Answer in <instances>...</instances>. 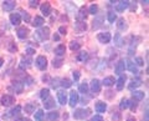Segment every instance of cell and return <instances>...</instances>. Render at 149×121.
<instances>
[{
	"instance_id": "obj_1",
	"label": "cell",
	"mask_w": 149,
	"mask_h": 121,
	"mask_svg": "<svg viewBox=\"0 0 149 121\" xmlns=\"http://www.w3.org/2000/svg\"><path fill=\"white\" fill-rule=\"evenodd\" d=\"M90 113H91V110L90 109H78V110H76L74 111V114H73V117L74 119H77V120H82V119H85V117H87L88 115H90Z\"/></svg>"
},
{
	"instance_id": "obj_2",
	"label": "cell",
	"mask_w": 149,
	"mask_h": 121,
	"mask_svg": "<svg viewBox=\"0 0 149 121\" xmlns=\"http://www.w3.org/2000/svg\"><path fill=\"white\" fill-rule=\"evenodd\" d=\"M36 36L37 38H40L41 40H47L50 38V29L47 26L41 27V29L36 32Z\"/></svg>"
},
{
	"instance_id": "obj_3",
	"label": "cell",
	"mask_w": 149,
	"mask_h": 121,
	"mask_svg": "<svg viewBox=\"0 0 149 121\" xmlns=\"http://www.w3.org/2000/svg\"><path fill=\"white\" fill-rule=\"evenodd\" d=\"M36 66L39 70H45L47 68V59L45 56H37L36 59Z\"/></svg>"
},
{
	"instance_id": "obj_4",
	"label": "cell",
	"mask_w": 149,
	"mask_h": 121,
	"mask_svg": "<svg viewBox=\"0 0 149 121\" xmlns=\"http://www.w3.org/2000/svg\"><path fill=\"white\" fill-rule=\"evenodd\" d=\"M14 101H15L14 96H11V95H4V96H1V99H0V104H1L3 106H10L11 104H14Z\"/></svg>"
},
{
	"instance_id": "obj_5",
	"label": "cell",
	"mask_w": 149,
	"mask_h": 121,
	"mask_svg": "<svg viewBox=\"0 0 149 121\" xmlns=\"http://www.w3.org/2000/svg\"><path fill=\"white\" fill-rule=\"evenodd\" d=\"M98 41L100 43H102V44H107V43H109L111 41V39H112V36H111V34L108 31H106V32H101V34H98Z\"/></svg>"
},
{
	"instance_id": "obj_6",
	"label": "cell",
	"mask_w": 149,
	"mask_h": 121,
	"mask_svg": "<svg viewBox=\"0 0 149 121\" xmlns=\"http://www.w3.org/2000/svg\"><path fill=\"white\" fill-rule=\"evenodd\" d=\"M78 94L76 91H72V92H70V101H68V104L71 108H74V106L77 105V102H78Z\"/></svg>"
},
{
	"instance_id": "obj_7",
	"label": "cell",
	"mask_w": 149,
	"mask_h": 121,
	"mask_svg": "<svg viewBox=\"0 0 149 121\" xmlns=\"http://www.w3.org/2000/svg\"><path fill=\"white\" fill-rule=\"evenodd\" d=\"M125 66H127V69L130 71V72H133V74H138V69H137V65L134 64L132 60H129V59H127L125 60Z\"/></svg>"
},
{
	"instance_id": "obj_8",
	"label": "cell",
	"mask_w": 149,
	"mask_h": 121,
	"mask_svg": "<svg viewBox=\"0 0 149 121\" xmlns=\"http://www.w3.org/2000/svg\"><path fill=\"white\" fill-rule=\"evenodd\" d=\"M10 21H11V24L14 26H17V25H20V23H21V15L20 14H11L10 15Z\"/></svg>"
},
{
	"instance_id": "obj_9",
	"label": "cell",
	"mask_w": 149,
	"mask_h": 121,
	"mask_svg": "<svg viewBox=\"0 0 149 121\" xmlns=\"http://www.w3.org/2000/svg\"><path fill=\"white\" fill-rule=\"evenodd\" d=\"M91 90L93 92H100L101 91V82L97 79H93L91 81Z\"/></svg>"
},
{
	"instance_id": "obj_10",
	"label": "cell",
	"mask_w": 149,
	"mask_h": 121,
	"mask_svg": "<svg viewBox=\"0 0 149 121\" xmlns=\"http://www.w3.org/2000/svg\"><path fill=\"white\" fill-rule=\"evenodd\" d=\"M57 99L61 105H65L67 102V94L65 91H58L57 92Z\"/></svg>"
},
{
	"instance_id": "obj_11",
	"label": "cell",
	"mask_w": 149,
	"mask_h": 121,
	"mask_svg": "<svg viewBox=\"0 0 149 121\" xmlns=\"http://www.w3.org/2000/svg\"><path fill=\"white\" fill-rule=\"evenodd\" d=\"M124 69H125V64H124V60H119L118 61V64L116 65V69H114V71H116V74H122L123 71H124Z\"/></svg>"
},
{
	"instance_id": "obj_12",
	"label": "cell",
	"mask_w": 149,
	"mask_h": 121,
	"mask_svg": "<svg viewBox=\"0 0 149 121\" xmlns=\"http://www.w3.org/2000/svg\"><path fill=\"white\" fill-rule=\"evenodd\" d=\"M16 34L20 39H25V38H27V35H29V29H27V27H20V29H17Z\"/></svg>"
},
{
	"instance_id": "obj_13",
	"label": "cell",
	"mask_w": 149,
	"mask_h": 121,
	"mask_svg": "<svg viewBox=\"0 0 149 121\" xmlns=\"http://www.w3.org/2000/svg\"><path fill=\"white\" fill-rule=\"evenodd\" d=\"M129 6V1H119L117 5H116V9H117V11L118 13H122V11H124V9H127Z\"/></svg>"
},
{
	"instance_id": "obj_14",
	"label": "cell",
	"mask_w": 149,
	"mask_h": 121,
	"mask_svg": "<svg viewBox=\"0 0 149 121\" xmlns=\"http://www.w3.org/2000/svg\"><path fill=\"white\" fill-rule=\"evenodd\" d=\"M87 18V10L85 6H82L80 9V11H78V15H77V20L78 21H85V19Z\"/></svg>"
},
{
	"instance_id": "obj_15",
	"label": "cell",
	"mask_w": 149,
	"mask_h": 121,
	"mask_svg": "<svg viewBox=\"0 0 149 121\" xmlns=\"http://www.w3.org/2000/svg\"><path fill=\"white\" fill-rule=\"evenodd\" d=\"M125 75H123V74H120V76L117 81H116V84H117V89L118 90H122L123 87H124V82H125Z\"/></svg>"
},
{
	"instance_id": "obj_16",
	"label": "cell",
	"mask_w": 149,
	"mask_h": 121,
	"mask_svg": "<svg viewBox=\"0 0 149 121\" xmlns=\"http://www.w3.org/2000/svg\"><path fill=\"white\" fill-rule=\"evenodd\" d=\"M16 5V3L15 1H4L3 3V8H4V10H6V11H11L14 8H15Z\"/></svg>"
},
{
	"instance_id": "obj_17",
	"label": "cell",
	"mask_w": 149,
	"mask_h": 121,
	"mask_svg": "<svg viewBox=\"0 0 149 121\" xmlns=\"http://www.w3.org/2000/svg\"><path fill=\"white\" fill-rule=\"evenodd\" d=\"M141 85H142V80L139 77H136V79H133V80H132V82L129 84L128 87L130 90H133V89H136V87H139Z\"/></svg>"
},
{
	"instance_id": "obj_18",
	"label": "cell",
	"mask_w": 149,
	"mask_h": 121,
	"mask_svg": "<svg viewBox=\"0 0 149 121\" xmlns=\"http://www.w3.org/2000/svg\"><path fill=\"white\" fill-rule=\"evenodd\" d=\"M13 87H14V90H15V92H17V94H21L22 89H24V84H21L19 81H13Z\"/></svg>"
},
{
	"instance_id": "obj_19",
	"label": "cell",
	"mask_w": 149,
	"mask_h": 121,
	"mask_svg": "<svg viewBox=\"0 0 149 121\" xmlns=\"http://www.w3.org/2000/svg\"><path fill=\"white\" fill-rule=\"evenodd\" d=\"M106 110H107L106 102H103V101H98V102L96 104V111H97V113H104Z\"/></svg>"
},
{
	"instance_id": "obj_20",
	"label": "cell",
	"mask_w": 149,
	"mask_h": 121,
	"mask_svg": "<svg viewBox=\"0 0 149 121\" xmlns=\"http://www.w3.org/2000/svg\"><path fill=\"white\" fill-rule=\"evenodd\" d=\"M41 11H42V14L45 16H47L50 15V13H51V6H50V4L49 3H45L41 5Z\"/></svg>"
},
{
	"instance_id": "obj_21",
	"label": "cell",
	"mask_w": 149,
	"mask_h": 121,
	"mask_svg": "<svg viewBox=\"0 0 149 121\" xmlns=\"http://www.w3.org/2000/svg\"><path fill=\"white\" fill-rule=\"evenodd\" d=\"M42 24H45V20H44V18H42V16H35L34 21H32V25H34V26H36V27H39V26H41Z\"/></svg>"
},
{
	"instance_id": "obj_22",
	"label": "cell",
	"mask_w": 149,
	"mask_h": 121,
	"mask_svg": "<svg viewBox=\"0 0 149 121\" xmlns=\"http://www.w3.org/2000/svg\"><path fill=\"white\" fill-rule=\"evenodd\" d=\"M66 53V48H65V45H58L57 48L55 49V54L57 55V56H62Z\"/></svg>"
},
{
	"instance_id": "obj_23",
	"label": "cell",
	"mask_w": 149,
	"mask_h": 121,
	"mask_svg": "<svg viewBox=\"0 0 149 121\" xmlns=\"http://www.w3.org/2000/svg\"><path fill=\"white\" fill-rule=\"evenodd\" d=\"M77 60L78 61H82V63H85L88 60V53L87 51H81L80 54H78V56H77Z\"/></svg>"
},
{
	"instance_id": "obj_24",
	"label": "cell",
	"mask_w": 149,
	"mask_h": 121,
	"mask_svg": "<svg viewBox=\"0 0 149 121\" xmlns=\"http://www.w3.org/2000/svg\"><path fill=\"white\" fill-rule=\"evenodd\" d=\"M133 99L136 100V101H141L144 99V92L143 91H136L134 90L133 92Z\"/></svg>"
},
{
	"instance_id": "obj_25",
	"label": "cell",
	"mask_w": 149,
	"mask_h": 121,
	"mask_svg": "<svg viewBox=\"0 0 149 121\" xmlns=\"http://www.w3.org/2000/svg\"><path fill=\"white\" fill-rule=\"evenodd\" d=\"M103 85L104 86H112L114 85V77L113 76H107L103 79Z\"/></svg>"
},
{
	"instance_id": "obj_26",
	"label": "cell",
	"mask_w": 149,
	"mask_h": 121,
	"mask_svg": "<svg viewBox=\"0 0 149 121\" xmlns=\"http://www.w3.org/2000/svg\"><path fill=\"white\" fill-rule=\"evenodd\" d=\"M45 101V109H51V108H54V106H55V104H54V99H52V97H47V99H46V100H44Z\"/></svg>"
},
{
	"instance_id": "obj_27",
	"label": "cell",
	"mask_w": 149,
	"mask_h": 121,
	"mask_svg": "<svg viewBox=\"0 0 149 121\" xmlns=\"http://www.w3.org/2000/svg\"><path fill=\"white\" fill-rule=\"evenodd\" d=\"M118 29L119 30H127V27H128V25H127V21H125L123 18H120V19L118 20Z\"/></svg>"
},
{
	"instance_id": "obj_28",
	"label": "cell",
	"mask_w": 149,
	"mask_h": 121,
	"mask_svg": "<svg viewBox=\"0 0 149 121\" xmlns=\"http://www.w3.org/2000/svg\"><path fill=\"white\" fill-rule=\"evenodd\" d=\"M102 25V18L101 16H97L95 20H93L92 23V27L93 29H98V27Z\"/></svg>"
},
{
	"instance_id": "obj_29",
	"label": "cell",
	"mask_w": 149,
	"mask_h": 121,
	"mask_svg": "<svg viewBox=\"0 0 149 121\" xmlns=\"http://www.w3.org/2000/svg\"><path fill=\"white\" fill-rule=\"evenodd\" d=\"M35 106H36V102H35V104H34V102H30V104H27L25 106V111L27 114H32L35 111Z\"/></svg>"
},
{
	"instance_id": "obj_30",
	"label": "cell",
	"mask_w": 149,
	"mask_h": 121,
	"mask_svg": "<svg viewBox=\"0 0 149 121\" xmlns=\"http://www.w3.org/2000/svg\"><path fill=\"white\" fill-rule=\"evenodd\" d=\"M129 108V100L128 99H122L120 100V104H119V109L120 110H125Z\"/></svg>"
},
{
	"instance_id": "obj_31",
	"label": "cell",
	"mask_w": 149,
	"mask_h": 121,
	"mask_svg": "<svg viewBox=\"0 0 149 121\" xmlns=\"http://www.w3.org/2000/svg\"><path fill=\"white\" fill-rule=\"evenodd\" d=\"M44 110H37L35 113V121H42L44 120Z\"/></svg>"
},
{
	"instance_id": "obj_32",
	"label": "cell",
	"mask_w": 149,
	"mask_h": 121,
	"mask_svg": "<svg viewBox=\"0 0 149 121\" xmlns=\"http://www.w3.org/2000/svg\"><path fill=\"white\" fill-rule=\"evenodd\" d=\"M47 117H49V120H51V121H56V120L60 117V114L57 113V111H51V113H49Z\"/></svg>"
},
{
	"instance_id": "obj_33",
	"label": "cell",
	"mask_w": 149,
	"mask_h": 121,
	"mask_svg": "<svg viewBox=\"0 0 149 121\" xmlns=\"http://www.w3.org/2000/svg\"><path fill=\"white\" fill-rule=\"evenodd\" d=\"M31 63H32V60H31V59H26V60H25V59H22V60H21V65H20V68H21V69H24V68H25V69H26V68H29L30 65H31Z\"/></svg>"
},
{
	"instance_id": "obj_34",
	"label": "cell",
	"mask_w": 149,
	"mask_h": 121,
	"mask_svg": "<svg viewBox=\"0 0 149 121\" xmlns=\"http://www.w3.org/2000/svg\"><path fill=\"white\" fill-rule=\"evenodd\" d=\"M49 94H50V90L49 89H42V90L40 91V97L42 100H46L49 97Z\"/></svg>"
},
{
	"instance_id": "obj_35",
	"label": "cell",
	"mask_w": 149,
	"mask_h": 121,
	"mask_svg": "<svg viewBox=\"0 0 149 121\" xmlns=\"http://www.w3.org/2000/svg\"><path fill=\"white\" fill-rule=\"evenodd\" d=\"M61 85L65 87V89H68V87L72 86V81L68 80V79H63V80H61Z\"/></svg>"
},
{
	"instance_id": "obj_36",
	"label": "cell",
	"mask_w": 149,
	"mask_h": 121,
	"mask_svg": "<svg viewBox=\"0 0 149 121\" xmlns=\"http://www.w3.org/2000/svg\"><path fill=\"white\" fill-rule=\"evenodd\" d=\"M114 44L117 45V46H122L123 39H122V36H120V34H117V35L114 36Z\"/></svg>"
},
{
	"instance_id": "obj_37",
	"label": "cell",
	"mask_w": 149,
	"mask_h": 121,
	"mask_svg": "<svg viewBox=\"0 0 149 121\" xmlns=\"http://www.w3.org/2000/svg\"><path fill=\"white\" fill-rule=\"evenodd\" d=\"M78 90H80V92H82V94H87V91H88V84L86 82H82L80 87H78Z\"/></svg>"
},
{
	"instance_id": "obj_38",
	"label": "cell",
	"mask_w": 149,
	"mask_h": 121,
	"mask_svg": "<svg viewBox=\"0 0 149 121\" xmlns=\"http://www.w3.org/2000/svg\"><path fill=\"white\" fill-rule=\"evenodd\" d=\"M80 48H81V44H78L77 41H71V43H70V49H71L72 51L78 50Z\"/></svg>"
},
{
	"instance_id": "obj_39",
	"label": "cell",
	"mask_w": 149,
	"mask_h": 121,
	"mask_svg": "<svg viewBox=\"0 0 149 121\" xmlns=\"http://www.w3.org/2000/svg\"><path fill=\"white\" fill-rule=\"evenodd\" d=\"M74 27H76L77 30H80V31H83V30H86V29H87V26H86V24H85L83 21H78Z\"/></svg>"
},
{
	"instance_id": "obj_40",
	"label": "cell",
	"mask_w": 149,
	"mask_h": 121,
	"mask_svg": "<svg viewBox=\"0 0 149 121\" xmlns=\"http://www.w3.org/2000/svg\"><path fill=\"white\" fill-rule=\"evenodd\" d=\"M107 18H108V21L109 23H114V20L117 19V15H116L113 11H109L108 13V16H107Z\"/></svg>"
},
{
	"instance_id": "obj_41",
	"label": "cell",
	"mask_w": 149,
	"mask_h": 121,
	"mask_svg": "<svg viewBox=\"0 0 149 121\" xmlns=\"http://www.w3.org/2000/svg\"><path fill=\"white\" fill-rule=\"evenodd\" d=\"M97 11H98V6L96 5V4H92V5L90 6V14H97Z\"/></svg>"
},
{
	"instance_id": "obj_42",
	"label": "cell",
	"mask_w": 149,
	"mask_h": 121,
	"mask_svg": "<svg viewBox=\"0 0 149 121\" xmlns=\"http://www.w3.org/2000/svg\"><path fill=\"white\" fill-rule=\"evenodd\" d=\"M52 65H54V68H60V66L62 65V59H57V60H55V59H54Z\"/></svg>"
},
{
	"instance_id": "obj_43",
	"label": "cell",
	"mask_w": 149,
	"mask_h": 121,
	"mask_svg": "<svg viewBox=\"0 0 149 121\" xmlns=\"http://www.w3.org/2000/svg\"><path fill=\"white\" fill-rule=\"evenodd\" d=\"M34 82V79L30 77V76H26L25 80H24V84H26V85H31V84Z\"/></svg>"
},
{
	"instance_id": "obj_44",
	"label": "cell",
	"mask_w": 149,
	"mask_h": 121,
	"mask_svg": "<svg viewBox=\"0 0 149 121\" xmlns=\"http://www.w3.org/2000/svg\"><path fill=\"white\" fill-rule=\"evenodd\" d=\"M21 14H22V19H24L25 21H30V15H29V13L21 11Z\"/></svg>"
},
{
	"instance_id": "obj_45",
	"label": "cell",
	"mask_w": 149,
	"mask_h": 121,
	"mask_svg": "<svg viewBox=\"0 0 149 121\" xmlns=\"http://www.w3.org/2000/svg\"><path fill=\"white\" fill-rule=\"evenodd\" d=\"M136 64H137V65H139V66H142V65H144V60H143L142 58L137 56V58H136Z\"/></svg>"
},
{
	"instance_id": "obj_46",
	"label": "cell",
	"mask_w": 149,
	"mask_h": 121,
	"mask_svg": "<svg viewBox=\"0 0 149 121\" xmlns=\"http://www.w3.org/2000/svg\"><path fill=\"white\" fill-rule=\"evenodd\" d=\"M129 106L132 109V111H134L137 109V101H129Z\"/></svg>"
},
{
	"instance_id": "obj_47",
	"label": "cell",
	"mask_w": 149,
	"mask_h": 121,
	"mask_svg": "<svg viewBox=\"0 0 149 121\" xmlns=\"http://www.w3.org/2000/svg\"><path fill=\"white\" fill-rule=\"evenodd\" d=\"M92 121H103V117L101 115H95L92 117Z\"/></svg>"
},
{
	"instance_id": "obj_48",
	"label": "cell",
	"mask_w": 149,
	"mask_h": 121,
	"mask_svg": "<svg viewBox=\"0 0 149 121\" xmlns=\"http://www.w3.org/2000/svg\"><path fill=\"white\" fill-rule=\"evenodd\" d=\"M29 5L31 6V8H36L37 5H39V1H37V0H31V1H29Z\"/></svg>"
},
{
	"instance_id": "obj_49",
	"label": "cell",
	"mask_w": 149,
	"mask_h": 121,
	"mask_svg": "<svg viewBox=\"0 0 149 121\" xmlns=\"http://www.w3.org/2000/svg\"><path fill=\"white\" fill-rule=\"evenodd\" d=\"M58 32H60V34H61V35H66V32H67V30H66V27H63V26H61V27H60V29H58Z\"/></svg>"
},
{
	"instance_id": "obj_50",
	"label": "cell",
	"mask_w": 149,
	"mask_h": 121,
	"mask_svg": "<svg viewBox=\"0 0 149 121\" xmlns=\"http://www.w3.org/2000/svg\"><path fill=\"white\" fill-rule=\"evenodd\" d=\"M78 79H80V71H74V72H73V80L77 81Z\"/></svg>"
},
{
	"instance_id": "obj_51",
	"label": "cell",
	"mask_w": 149,
	"mask_h": 121,
	"mask_svg": "<svg viewBox=\"0 0 149 121\" xmlns=\"http://www.w3.org/2000/svg\"><path fill=\"white\" fill-rule=\"evenodd\" d=\"M26 53H27V54H29V55H32V54H35V49L27 48V49H26Z\"/></svg>"
},
{
	"instance_id": "obj_52",
	"label": "cell",
	"mask_w": 149,
	"mask_h": 121,
	"mask_svg": "<svg viewBox=\"0 0 149 121\" xmlns=\"http://www.w3.org/2000/svg\"><path fill=\"white\" fill-rule=\"evenodd\" d=\"M9 50L13 51V53H14V51H16V50H17V48H16L15 45H13V46H10V48H9Z\"/></svg>"
},
{
	"instance_id": "obj_53",
	"label": "cell",
	"mask_w": 149,
	"mask_h": 121,
	"mask_svg": "<svg viewBox=\"0 0 149 121\" xmlns=\"http://www.w3.org/2000/svg\"><path fill=\"white\" fill-rule=\"evenodd\" d=\"M54 40L58 41V40H60V36H58V35H54Z\"/></svg>"
},
{
	"instance_id": "obj_54",
	"label": "cell",
	"mask_w": 149,
	"mask_h": 121,
	"mask_svg": "<svg viewBox=\"0 0 149 121\" xmlns=\"http://www.w3.org/2000/svg\"><path fill=\"white\" fill-rule=\"evenodd\" d=\"M3 64H4V60H3V59H0V68L3 66Z\"/></svg>"
},
{
	"instance_id": "obj_55",
	"label": "cell",
	"mask_w": 149,
	"mask_h": 121,
	"mask_svg": "<svg viewBox=\"0 0 149 121\" xmlns=\"http://www.w3.org/2000/svg\"><path fill=\"white\" fill-rule=\"evenodd\" d=\"M127 121H136V119H133V117H128Z\"/></svg>"
},
{
	"instance_id": "obj_56",
	"label": "cell",
	"mask_w": 149,
	"mask_h": 121,
	"mask_svg": "<svg viewBox=\"0 0 149 121\" xmlns=\"http://www.w3.org/2000/svg\"><path fill=\"white\" fill-rule=\"evenodd\" d=\"M14 121H22L21 119H16V120H14Z\"/></svg>"
},
{
	"instance_id": "obj_57",
	"label": "cell",
	"mask_w": 149,
	"mask_h": 121,
	"mask_svg": "<svg viewBox=\"0 0 149 121\" xmlns=\"http://www.w3.org/2000/svg\"><path fill=\"white\" fill-rule=\"evenodd\" d=\"M22 121H31V120H29V119H25V120H22Z\"/></svg>"
}]
</instances>
